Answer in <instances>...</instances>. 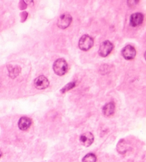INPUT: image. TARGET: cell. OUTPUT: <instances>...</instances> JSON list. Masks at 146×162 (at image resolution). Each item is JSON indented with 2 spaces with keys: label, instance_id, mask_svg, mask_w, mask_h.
Returning <instances> with one entry per match:
<instances>
[{
  "label": "cell",
  "instance_id": "cell-8",
  "mask_svg": "<svg viewBox=\"0 0 146 162\" xmlns=\"http://www.w3.org/2000/svg\"><path fill=\"white\" fill-rule=\"evenodd\" d=\"M94 137L92 133L86 132L80 137V141L85 147H89L93 142Z\"/></svg>",
  "mask_w": 146,
  "mask_h": 162
},
{
  "label": "cell",
  "instance_id": "cell-10",
  "mask_svg": "<svg viewBox=\"0 0 146 162\" xmlns=\"http://www.w3.org/2000/svg\"><path fill=\"white\" fill-rule=\"evenodd\" d=\"M103 114H104L105 116L109 117L111 116L112 114H114L115 112V104L114 102H110L109 103H107L106 104H105L103 107Z\"/></svg>",
  "mask_w": 146,
  "mask_h": 162
},
{
  "label": "cell",
  "instance_id": "cell-16",
  "mask_svg": "<svg viewBox=\"0 0 146 162\" xmlns=\"http://www.w3.org/2000/svg\"><path fill=\"white\" fill-rule=\"evenodd\" d=\"M1 157H2V151L0 150V158H1Z\"/></svg>",
  "mask_w": 146,
  "mask_h": 162
},
{
  "label": "cell",
  "instance_id": "cell-15",
  "mask_svg": "<svg viewBox=\"0 0 146 162\" xmlns=\"http://www.w3.org/2000/svg\"><path fill=\"white\" fill-rule=\"evenodd\" d=\"M21 15H22V17H24V21H25L26 18H27V16H28V13H26V12H22V13L21 14Z\"/></svg>",
  "mask_w": 146,
  "mask_h": 162
},
{
  "label": "cell",
  "instance_id": "cell-2",
  "mask_svg": "<svg viewBox=\"0 0 146 162\" xmlns=\"http://www.w3.org/2000/svg\"><path fill=\"white\" fill-rule=\"evenodd\" d=\"M93 38L88 35H83L79 40V48L83 51H87L92 48V46H93Z\"/></svg>",
  "mask_w": 146,
  "mask_h": 162
},
{
  "label": "cell",
  "instance_id": "cell-4",
  "mask_svg": "<svg viewBox=\"0 0 146 162\" xmlns=\"http://www.w3.org/2000/svg\"><path fill=\"white\" fill-rule=\"evenodd\" d=\"M72 21V17L69 14H63L59 16L57 21V26L61 29H65L69 27Z\"/></svg>",
  "mask_w": 146,
  "mask_h": 162
},
{
  "label": "cell",
  "instance_id": "cell-6",
  "mask_svg": "<svg viewBox=\"0 0 146 162\" xmlns=\"http://www.w3.org/2000/svg\"><path fill=\"white\" fill-rule=\"evenodd\" d=\"M49 85V80L46 78V77L44 76V75H40L36 78L34 81V86L36 89L40 90H44L46 88H48Z\"/></svg>",
  "mask_w": 146,
  "mask_h": 162
},
{
  "label": "cell",
  "instance_id": "cell-9",
  "mask_svg": "<svg viewBox=\"0 0 146 162\" xmlns=\"http://www.w3.org/2000/svg\"><path fill=\"white\" fill-rule=\"evenodd\" d=\"M31 125H32V120L30 118L26 117H22L19 119V122H18L19 128L23 131L27 130Z\"/></svg>",
  "mask_w": 146,
  "mask_h": 162
},
{
  "label": "cell",
  "instance_id": "cell-7",
  "mask_svg": "<svg viewBox=\"0 0 146 162\" xmlns=\"http://www.w3.org/2000/svg\"><path fill=\"white\" fill-rule=\"evenodd\" d=\"M143 14L141 13H134L131 16L130 24L133 27H137L143 23Z\"/></svg>",
  "mask_w": 146,
  "mask_h": 162
},
{
  "label": "cell",
  "instance_id": "cell-14",
  "mask_svg": "<svg viewBox=\"0 0 146 162\" xmlns=\"http://www.w3.org/2000/svg\"><path fill=\"white\" fill-rule=\"evenodd\" d=\"M76 86V83L75 82H71V83H68L66 85H65L64 87H63L62 89H61V92L62 93H65L66 92L70 91V90H71L72 88H73Z\"/></svg>",
  "mask_w": 146,
  "mask_h": 162
},
{
  "label": "cell",
  "instance_id": "cell-12",
  "mask_svg": "<svg viewBox=\"0 0 146 162\" xmlns=\"http://www.w3.org/2000/svg\"><path fill=\"white\" fill-rule=\"evenodd\" d=\"M117 150L120 154H125L127 150V144L124 139L121 140L118 143L117 145Z\"/></svg>",
  "mask_w": 146,
  "mask_h": 162
},
{
  "label": "cell",
  "instance_id": "cell-5",
  "mask_svg": "<svg viewBox=\"0 0 146 162\" xmlns=\"http://www.w3.org/2000/svg\"><path fill=\"white\" fill-rule=\"evenodd\" d=\"M122 56L123 58L126 60H133L136 56V51L135 48L131 45H127L123 48L122 51Z\"/></svg>",
  "mask_w": 146,
  "mask_h": 162
},
{
  "label": "cell",
  "instance_id": "cell-3",
  "mask_svg": "<svg viewBox=\"0 0 146 162\" xmlns=\"http://www.w3.org/2000/svg\"><path fill=\"white\" fill-rule=\"evenodd\" d=\"M114 49V45L109 41H105L100 44L99 50H98V54L101 57L108 56Z\"/></svg>",
  "mask_w": 146,
  "mask_h": 162
},
{
  "label": "cell",
  "instance_id": "cell-13",
  "mask_svg": "<svg viewBox=\"0 0 146 162\" xmlns=\"http://www.w3.org/2000/svg\"><path fill=\"white\" fill-rule=\"evenodd\" d=\"M96 156L93 153H90L86 154L85 157L83 158L82 161L83 162H96Z\"/></svg>",
  "mask_w": 146,
  "mask_h": 162
},
{
  "label": "cell",
  "instance_id": "cell-11",
  "mask_svg": "<svg viewBox=\"0 0 146 162\" xmlns=\"http://www.w3.org/2000/svg\"><path fill=\"white\" fill-rule=\"evenodd\" d=\"M7 69L9 71V77L13 79L17 77L21 71V68L19 65H8Z\"/></svg>",
  "mask_w": 146,
  "mask_h": 162
},
{
  "label": "cell",
  "instance_id": "cell-1",
  "mask_svg": "<svg viewBox=\"0 0 146 162\" xmlns=\"http://www.w3.org/2000/svg\"><path fill=\"white\" fill-rule=\"evenodd\" d=\"M53 69L56 75L61 76L65 75L68 71V64L63 58H59L53 63Z\"/></svg>",
  "mask_w": 146,
  "mask_h": 162
}]
</instances>
